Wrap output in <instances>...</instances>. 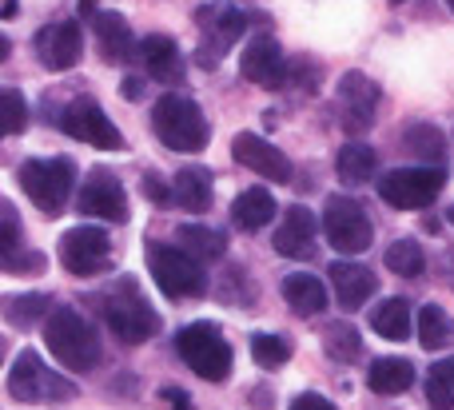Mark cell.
I'll return each mask as SVG.
<instances>
[{
    "label": "cell",
    "instance_id": "1",
    "mask_svg": "<svg viewBox=\"0 0 454 410\" xmlns=\"http://www.w3.org/2000/svg\"><path fill=\"white\" fill-rule=\"evenodd\" d=\"M44 343L52 351V359L72 375H84L100 363V339L96 327L80 315L76 307H52V315L44 319Z\"/></svg>",
    "mask_w": 454,
    "mask_h": 410
},
{
    "label": "cell",
    "instance_id": "2",
    "mask_svg": "<svg viewBox=\"0 0 454 410\" xmlns=\"http://www.w3.org/2000/svg\"><path fill=\"white\" fill-rule=\"evenodd\" d=\"M152 128H156L160 143L172 151H204L212 140V128H207L200 104L180 92H164L152 104Z\"/></svg>",
    "mask_w": 454,
    "mask_h": 410
},
{
    "label": "cell",
    "instance_id": "3",
    "mask_svg": "<svg viewBox=\"0 0 454 410\" xmlns=\"http://www.w3.org/2000/svg\"><path fill=\"white\" fill-rule=\"evenodd\" d=\"M100 311H104V323L112 327V335L124 343H148L152 335L160 331V315L152 311V303L140 295L136 279H116V287L100 295Z\"/></svg>",
    "mask_w": 454,
    "mask_h": 410
},
{
    "label": "cell",
    "instance_id": "4",
    "mask_svg": "<svg viewBox=\"0 0 454 410\" xmlns=\"http://www.w3.org/2000/svg\"><path fill=\"white\" fill-rule=\"evenodd\" d=\"M176 351L188 363V371L204 383H223L231 375V343L215 323H188L176 335Z\"/></svg>",
    "mask_w": 454,
    "mask_h": 410
},
{
    "label": "cell",
    "instance_id": "5",
    "mask_svg": "<svg viewBox=\"0 0 454 410\" xmlns=\"http://www.w3.org/2000/svg\"><path fill=\"white\" fill-rule=\"evenodd\" d=\"M16 180H20L24 196H28L40 212L60 215L72 196V183H76V167H72L68 159H24Z\"/></svg>",
    "mask_w": 454,
    "mask_h": 410
},
{
    "label": "cell",
    "instance_id": "6",
    "mask_svg": "<svg viewBox=\"0 0 454 410\" xmlns=\"http://www.w3.org/2000/svg\"><path fill=\"white\" fill-rule=\"evenodd\" d=\"M148 263H152V279H156V287L168 299H196V295L207 291L204 267H200V259L192 251H184V247L156 244Z\"/></svg>",
    "mask_w": 454,
    "mask_h": 410
},
{
    "label": "cell",
    "instance_id": "7",
    "mask_svg": "<svg viewBox=\"0 0 454 410\" xmlns=\"http://www.w3.org/2000/svg\"><path fill=\"white\" fill-rule=\"evenodd\" d=\"M8 395L16 403H60V398L76 395V387L56 371H48L36 351H20L12 359V371H8Z\"/></svg>",
    "mask_w": 454,
    "mask_h": 410
},
{
    "label": "cell",
    "instance_id": "8",
    "mask_svg": "<svg viewBox=\"0 0 454 410\" xmlns=\"http://www.w3.org/2000/svg\"><path fill=\"white\" fill-rule=\"evenodd\" d=\"M323 236L335 247L339 255H359L371 247L375 228H371V215L363 212L359 199L351 196H331L323 207Z\"/></svg>",
    "mask_w": 454,
    "mask_h": 410
},
{
    "label": "cell",
    "instance_id": "9",
    "mask_svg": "<svg viewBox=\"0 0 454 410\" xmlns=\"http://www.w3.org/2000/svg\"><path fill=\"white\" fill-rule=\"evenodd\" d=\"M442 183H447V175L431 164L395 167V172H387L383 180H379V196H383V204L399 207V212H423V207H431L434 199H439Z\"/></svg>",
    "mask_w": 454,
    "mask_h": 410
},
{
    "label": "cell",
    "instance_id": "10",
    "mask_svg": "<svg viewBox=\"0 0 454 410\" xmlns=\"http://www.w3.org/2000/svg\"><path fill=\"white\" fill-rule=\"evenodd\" d=\"M60 263L72 271V275H100V271L112 267V239L104 228H80L64 231L60 236Z\"/></svg>",
    "mask_w": 454,
    "mask_h": 410
},
{
    "label": "cell",
    "instance_id": "11",
    "mask_svg": "<svg viewBox=\"0 0 454 410\" xmlns=\"http://www.w3.org/2000/svg\"><path fill=\"white\" fill-rule=\"evenodd\" d=\"M60 128L76 143H88V148H104V151H120V148H124L120 128L112 124V116L96 100H72L68 108H64V116H60Z\"/></svg>",
    "mask_w": 454,
    "mask_h": 410
},
{
    "label": "cell",
    "instance_id": "12",
    "mask_svg": "<svg viewBox=\"0 0 454 410\" xmlns=\"http://www.w3.org/2000/svg\"><path fill=\"white\" fill-rule=\"evenodd\" d=\"M76 207H80L84 215H92V220L128 223V191H124V183H120L112 172H104V167L88 172L84 188H80Z\"/></svg>",
    "mask_w": 454,
    "mask_h": 410
},
{
    "label": "cell",
    "instance_id": "13",
    "mask_svg": "<svg viewBox=\"0 0 454 410\" xmlns=\"http://www.w3.org/2000/svg\"><path fill=\"white\" fill-rule=\"evenodd\" d=\"M239 72H243V80H251L255 88H283L291 76L279 40L267 36V32H259V36H251L247 44H243Z\"/></svg>",
    "mask_w": 454,
    "mask_h": 410
},
{
    "label": "cell",
    "instance_id": "14",
    "mask_svg": "<svg viewBox=\"0 0 454 410\" xmlns=\"http://www.w3.org/2000/svg\"><path fill=\"white\" fill-rule=\"evenodd\" d=\"M36 56L48 72H68L84 56V32L76 20H52L36 32Z\"/></svg>",
    "mask_w": 454,
    "mask_h": 410
},
{
    "label": "cell",
    "instance_id": "15",
    "mask_svg": "<svg viewBox=\"0 0 454 410\" xmlns=\"http://www.w3.org/2000/svg\"><path fill=\"white\" fill-rule=\"evenodd\" d=\"M231 159L235 164H243V167H251V172L263 175V180L291 183V159L283 156L271 140H263V135H255V132L235 135L231 140Z\"/></svg>",
    "mask_w": 454,
    "mask_h": 410
},
{
    "label": "cell",
    "instance_id": "16",
    "mask_svg": "<svg viewBox=\"0 0 454 410\" xmlns=\"http://www.w3.org/2000/svg\"><path fill=\"white\" fill-rule=\"evenodd\" d=\"M375 104H379V88L363 72H347L339 80V112H343V128L351 135L367 132L375 124Z\"/></svg>",
    "mask_w": 454,
    "mask_h": 410
},
{
    "label": "cell",
    "instance_id": "17",
    "mask_svg": "<svg viewBox=\"0 0 454 410\" xmlns=\"http://www.w3.org/2000/svg\"><path fill=\"white\" fill-rule=\"evenodd\" d=\"M315 231H319V220H315V212H307V207H283L279 223H275V239L271 247L279 255H287V259H311L315 251Z\"/></svg>",
    "mask_w": 454,
    "mask_h": 410
},
{
    "label": "cell",
    "instance_id": "18",
    "mask_svg": "<svg viewBox=\"0 0 454 410\" xmlns=\"http://www.w3.org/2000/svg\"><path fill=\"white\" fill-rule=\"evenodd\" d=\"M200 28L207 32V36H215L212 44L200 48V64L204 68H215L223 56L227 44H235V40L243 36V28H247V16L235 12V8H200Z\"/></svg>",
    "mask_w": 454,
    "mask_h": 410
},
{
    "label": "cell",
    "instance_id": "19",
    "mask_svg": "<svg viewBox=\"0 0 454 410\" xmlns=\"http://www.w3.org/2000/svg\"><path fill=\"white\" fill-rule=\"evenodd\" d=\"M92 28H96L100 56L108 64H132L136 56H140V40L132 36V28H128V20L120 12H96Z\"/></svg>",
    "mask_w": 454,
    "mask_h": 410
},
{
    "label": "cell",
    "instance_id": "20",
    "mask_svg": "<svg viewBox=\"0 0 454 410\" xmlns=\"http://www.w3.org/2000/svg\"><path fill=\"white\" fill-rule=\"evenodd\" d=\"M327 275H331V291H335V299H339L343 311H359L379 287V279L371 275L367 267L351 263V259H335Z\"/></svg>",
    "mask_w": 454,
    "mask_h": 410
},
{
    "label": "cell",
    "instance_id": "21",
    "mask_svg": "<svg viewBox=\"0 0 454 410\" xmlns=\"http://www.w3.org/2000/svg\"><path fill=\"white\" fill-rule=\"evenodd\" d=\"M140 60L148 68V76H156L160 84H180L184 80V56L180 44L164 32H152V36L140 40Z\"/></svg>",
    "mask_w": 454,
    "mask_h": 410
},
{
    "label": "cell",
    "instance_id": "22",
    "mask_svg": "<svg viewBox=\"0 0 454 410\" xmlns=\"http://www.w3.org/2000/svg\"><path fill=\"white\" fill-rule=\"evenodd\" d=\"M283 299L295 315L311 319V315H323L327 311V287H323L319 275H307V271H295V275L283 279Z\"/></svg>",
    "mask_w": 454,
    "mask_h": 410
},
{
    "label": "cell",
    "instance_id": "23",
    "mask_svg": "<svg viewBox=\"0 0 454 410\" xmlns=\"http://www.w3.org/2000/svg\"><path fill=\"white\" fill-rule=\"evenodd\" d=\"M275 196L267 188H247V191H239L235 196V204H231V220H235V228L239 231H259V228H267V223L275 220Z\"/></svg>",
    "mask_w": 454,
    "mask_h": 410
},
{
    "label": "cell",
    "instance_id": "24",
    "mask_svg": "<svg viewBox=\"0 0 454 410\" xmlns=\"http://www.w3.org/2000/svg\"><path fill=\"white\" fill-rule=\"evenodd\" d=\"M411 327H415V319H411V303L399 299V295H395V299H383L375 311H371V331L387 343H403L411 335Z\"/></svg>",
    "mask_w": 454,
    "mask_h": 410
},
{
    "label": "cell",
    "instance_id": "25",
    "mask_svg": "<svg viewBox=\"0 0 454 410\" xmlns=\"http://www.w3.org/2000/svg\"><path fill=\"white\" fill-rule=\"evenodd\" d=\"M172 191L184 212H207V204H212V172L196 164L180 167V175L172 180Z\"/></svg>",
    "mask_w": 454,
    "mask_h": 410
},
{
    "label": "cell",
    "instance_id": "26",
    "mask_svg": "<svg viewBox=\"0 0 454 410\" xmlns=\"http://www.w3.org/2000/svg\"><path fill=\"white\" fill-rule=\"evenodd\" d=\"M415 383V367L407 363V359H395V355H387V359H375L371 363V371H367V387L375 391V395H403V391Z\"/></svg>",
    "mask_w": 454,
    "mask_h": 410
},
{
    "label": "cell",
    "instance_id": "27",
    "mask_svg": "<svg viewBox=\"0 0 454 410\" xmlns=\"http://www.w3.org/2000/svg\"><path fill=\"white\" fill-rule=\"evenodd\" d=\"M419 343H423L427 351H442L454 343V319L447 311L439 307V303H427V307H419Z\"/></svg>",
    "mask_w": 454,
    "mask_h": 410
},
{
    "label": "cell",
    "instance_id": "28",
    "mask_svg": "<svg viewBox=\"0 0 454 410\" xmlns=\"http://www.w3.org/2000/svg\"><path fill=\"white\" fill-rule=\"evenodd\" d=\"M176 244H180L184 251H192L196 259H223V251H227L223 231L207 228V223H184Z\"/></svg>",
    "mask_w": 454,
    "mask_h": 410
},
{
    "label": "cell",
    "instance_id": "29",
    "mask_svg": "<svg viewBox=\"0 0 454 410\" xmlns=\"http://www.w3.org/2000/svg\"><path fill=\"white\" fill-rule=\"evenodd\" d=\"M403 143H407L419 159H427L431 167H442V159H447V135L434 124H411L407 132H403Z\"/></svg>",
    "mask_w": 454,
    "mask_h": 410
},
{
    "label": "cell",
    "instance_id": "30",
    "mask_svg": "<svg viewBox=\"0 0 454 410\" xmlns=\"http://www.w3.org/2000/svg\"><path fill=\"white\" fill-rule=\"evenodd\" d=\"M375 151L367 148V143H347V148H339L335 156V172L343 183H367L371 175H375Z\"/></svg>",
    "mask_w": 454,
    "mask_h": 410
},
{
    "label": "cell",
    "instance_id": "31",
    "mask_svg": "<svg viewBox=\"0 0 454 410\" xmlns=\"http://www.w3.org/2000/svg\"><path fill=\"white\" fill-rule=\"evenodd\" d=\"M383 263H387V271H395V275L419 279L427 271L423 244H415V239H395V244L383 251Z\"/></svg>",
    "mask_w": 454,
    "mask_h": 410
},
{
    "label": "cell",
    "instance_id": "32",
    "mask_svg": "<svg viewBox=\"0 0 454 410\" xmlns=\"http://www.w3.org/2000/svg\"><path fill=\"white\" fill-rule=\"evenodd\" d=\"M52 315V299L48 295H16V299H8V307H4V319L12 327H20V331H28V327H36L40 319H48Z\"/></svg>",
    "mask_w": 454,
    "mask_h": 410
},
{
    "label": "cell",
    "instance_id": "33",
    "mask_svg": "<svg viewBox=\"0 0 454 410\" xmlns=\"http://www.w3.org/2000/svg\"><path fill=\"white\" fill-rule=\"evenodd\" d=\"M323 351H327L335 363H355L363 355V339L351 323H331L323 331Z\"/></svg>",
    "mask_w": 454,
    "mask_h": 410
},
{
    "label": "cell",
    "instance_id": "34",
    "mask_svg": "<svg viewBox=\"0 0 454 410\" xmlns=\"http://www.w3.org/2000/svg\"><path fill=\"white\" fill-rule=\"evenodd\" d=\"M295 355V347H291L287 335H251V359H255L259 367H267V371H275V367H283L287 359Z\"/></svg>",
    "mask_w": 454,
    "mask_h": 410
},
{
    "label": "cell",
    "instance_id": "35",
    "mask_svg": "<svg viewBox=\"0 0 454 410\" xmlns=\"http://www.w3.org/2000/svg\"><path fill=\"white\" fill-rule=\"evenodd\" d=\"M427 398L434 410H454V355L439 359L427 375Z\"/></svg>",
    "mask_w": 454,
    "mask_h": 410
},
{
    "label": "cell",
    "instance_id": "36",
    "mask_svg": "<svg viewBox=\"0 0 454 410\" xmlns=\"http://www.w3.org/2000/svg\"><path fill=\"white\" fill-rule=\"evenodd\" d=\"M28 128V100L20 96V88H4L0 92V132L20 135Z\"/></svg>",
    "mask_w": 454,
    "mask_h": 410
},
{
    "label": "cell",
    "instance_id": "37",
    "mask_svg": "<svg viewBox=\"0 0 454 410\" xmlns=\"http://www.w3.org/2000/svg\"><path fill=\"white\" fill-rule=\"evenodd\" d=\"M140 188H144V196H148L152 204H172V199H176V191H168V188H164V180H160L156 172H148V175H144V183H140Z\"/></svg>",
    "mask_w": 454,
    "mask_h": 410
},
{
    "label": "cell",
    "instance_id": "38",
    "mask_svg": "<svg viewBox=\"0 0 454 410\" xmlns=\"http://www.w3.org/2000/svg\"><path fill=\"white\" fill-rule=\"evenodd\" d=\"M0 215H4V255H12L16 247H20V228H16V212H12V204H4L0 207Z\"/></svg>",
    "mask_w": 454,
    "mask_h": 410
},
{
    "label": "cell",
    "instance_id": "39",
    "mask_svg": "<svg viewBox=\"0 0 454 410\" xmlns=\"http://www.w3.org/2000/svg\"><path fill=\"white\" fill-rule=\"evenodd\" d=\"M291 410H339V406L323 395H299L295 403H291Z\"/></svg>",
    "mask_w": 454,
    "mask_h": 410
},
{
    "label": "cell",
    "instance_id": "40",
    "mask_svg": "<svg viewBox=\"0 0 454 410\" xmlns=\"http://www.w3.org/2000/svg\"><path fill=\"white\" fill-rule=\"evenodd\" d=\"M140 92H144V88H140V80H136V76H128V80H124V96H128V100H140Z\"/></svg>",
    "mask_w": 454,
    "mask_h": 410
},
{
    "label": "cell",
    "instance_id": "41",
    "mask_svg": "<svg viewBox=\"0 0 454 410\" xmlns=\"http://www.w3.org/2000/svg\"><path fill=\"white\" fill-rule=\"evenodd\" d=\"M164 395L176 403V410H188V395H184V391H164Z\"/></svg>",
    "mask_w": 454,
    "mask_h": 410
},
{
    "label": "cell",
    "instance_id": "42",
    "mask_svg": "<svg viewBox=\"0 0 454 410\" xmlns=\"http://www.w3.org/2000/svg\"><path fill=\"white\" fill-rule=\"evenodd\" d=\"M80 12H84V16H96V0H80Z\"/></svg>",
    "mask_w": 454,
    "mask_h": 410
},
{
    "label": "cell",
    "instance_id": "43",
    "mask_svg": "<svg viewBox=\"0 0 454 410\" xmlns=\"http://www.w3.org/2000/svg\"><path fill=\"white\" fill-rule=\"evenodd\" d=\"M4 16H8V20L16 16V0H4Z\"/></svg>",
    "mask_w": 454,
    "mask_h": 410
},
{
    "label": "cell",
    "instance_id": "44",
    "mask_svg": "<svg viewBox=\"0 0 454 410\" xmlns=\"http://www.w3.org/2000/svg\"><path fill=\"white\" fill-rule=\"evenodd\" d=\"M450 223H454V207H450Z\"/></svg>",
    "mask_w": 454,
    "mask_h": 410
},
{
    "label": "cell",
    "instance_id": "45",
    "mask_svg": "<svg viewBox=\"0 0 454 410\" xmlns=\"http://www.w3.org/2000/svg\"><path fill=\"white\" fill-rule=\"evenodd\" d=\"M391 4H403V0H391Z\"/></svg>",
    "mask_w": 454,
    "mask_h": 410
},
{
    "label": "cell",
    "instance_id": "46",
    "mask_svg": "<svg viewBox=\"0 0 454 410\" xmlns=\"http://www.w3.org/2000/svg\"><path fill=\"white\" fill-rule=\"evenodd\" d=\"M447 4H450V8H454V0H447Z\"/></svg>",
    "mask_w": 454,
    "mask_h": 410
}]
</instances>
